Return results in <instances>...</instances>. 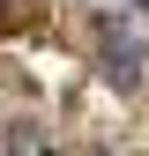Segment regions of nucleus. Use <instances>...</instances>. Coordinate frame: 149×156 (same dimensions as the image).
I'll list each match as a JSON object with an SVG mask.
<instances>
[{"label": "nucleus", "instance_id": "1", "mask_svg": "<svg viewBox=\"0 0 149 156\" xmlns=\"http://www.w3.org/2000/svg\"><path fill=\"white\" fill-rule=\"evenodd\" d=\"M104 52H112V74H119V82H134V74H142V52L127 45L119 23H104Z\"/></svg>", "mask_w": 149, "mask_h": 156}, {"label": "nucleus", "instance_id": "2", "mask_svg": "<svg viewBox=\"0 0 149 156\" xmlns=\"http://www.w3.org/2000/svg\"><path fill=\"white\" fill-rule=\"evenodd\" d=\"M30 15H37L30 0H0V30H30Z\"/></svg>", "mask_w": 149, "mask_h": 156}, {"label": "nucleus", "instance_id": "3", "mask_svg": "<svg viewBox=\"0 0 149 156\" xmlns=\"http://www.w3.org/2000/svg\"><path fill=\"white\" fill-rule=\"evenodd\" d=\"M142 8H149V0H142Z\"/></svg>", "mask_w": 149, "mask_h": 156}]
</instances>
